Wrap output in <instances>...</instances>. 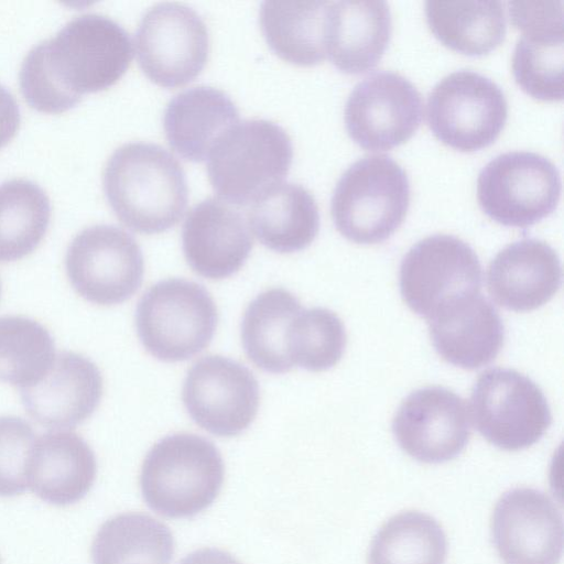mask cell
<instances>
[{
	"label": "cell",
	"mask_w": 564,
	"mask_h": 564,
	"mask_svg": "<svg viewBox=\"0 0 564 564\" xmlns=\"http://www.w3.org/2000/svg\"><path fill=\"white\" fill-rule=\"evenodd\" d=\"M132 57V42L123 26L104 14L85 13L31 47L21 64L20 89L33 109L62 113L84 94L115 85Z\"/></svg>",
	"instance_id": "1"
},
{
	"label": "cell",
	"mask_w": 564,
	"mask_h": 564,
	"mask_svg": "<svg viewBox=\"0 0 564 564\" xmlns=\"http://www.w3.org/2000/svg\"><path fill=\"white\" fill-rule=\"evenodd\" d=\"M102 186L119 220L140 234L163 232L186 210L184 170L159 144L129 142L116 149L106 163Z\"/></svg>",
	"instance_id": "2"
},
{
	"label": "cell",
	"mask_w": 564,
	"mask_h": 564,
	"mask_svg": "<svg viewBox=\"0 0 564 564\" xmlns=\"http://www.w3.org/2000/svg\"><path fill=\"white\" fill-rule=\"evenodd\" d=\"M217 447L196 434L176 433L155 443L141 468L145 503L169 518H191L209 507L224 481Z\"/></svg>",
	"instance_id": "3"
},
{
	"label": "cell",
	"mask_w": 564,
	"mask_h": 564,
	"mask_svg": "<svg viewBox=\"0 0 564 564\" xmlns=\"http://www.w3.org/2000/svg\"><path fill=\"white\" fill-rule=\"evenodd\" d=\"M293 159L289 134L264 119L237 122L207 156L209 182L221 200L246 206L282 183Z\"/></svg>",
	"instance_id": "4"
},
{
	"label": "cell",
	"mask_w": 564,
	"mask_h": 564,
	"mask_svg": "<svg viewBox=\"0 0 564 564\" xmlns=\"http://www.w3.org/2000/svg\"><path fill=\"white\" fill-rule=\"evenodd\" d=\"M410 204L405 170L388 154H367L351 163L333 191L330 212L338 231L357 243L389 238Z\"/></svg>",
	"instance_id": "5"
},
{
	"label": "cell",
	"mask_w": 564,
	"mask_h": 564,
	"mask_svg": "<svg viewBox=\"0 0 564 564\" xmlns=\"http://www.w3.org/2000/svg\"><path fill=\"white\" fill-rule=\"evenodd\" d=\"M218 321L216 304L200 284L166 279L152 285L135 308L138 337L154 358L187 360L212 341Z\"/></svg>",
	"instance_id": "6"
},
{
	"label": "cell",
	"mask_w": 564,
	"mask_h": 564,
	"mask_svg": "<svg viewBox=\"0 0 564 564\" xmlns=\"http://www.w3.org/2000/svg\"><path fill=\"white\" fill-rule=\"evenodd\" d=\"M558 167L546 156L527 150L499 153L477 177L482 210L505 226L527 227L551 214L560 199Z\"/></svg>",
	"instance_id": "7"
},
{
	"label": "cell",
	"mask_w": 564,
	"mask_h": 564,
	"mask_svg": "<svg viewBox=\"0 0 564 564\" xmlns=\"http://www.w3.org/2000/svg\"><path fill=\"white\" fill-rule=\"evenodd\" d=\"M508 102L502 88L477 70L460 68L430 90L426 119L444 143L464 151L492 143L505 127Z\"/></svg>",
	"instance_id": "8"
},
{
	"label": "cell",
	"mask_w": 564,
	"mask_h": 564,
	"mask_svg": "<svg viewBox=\"0 0 564 564\" xmlns=\"http://www.w3.org/2000/svg\"><path fill=\"white\" fill-rule=\"evenodd\" d=\"M470 410L477 431L503 451L532 446L552 423L542 390L509 368H491L479 376L471 390Z\"/></svg>",
	"instance_id": "9"
},
{
	"label": "cell",
	"mask_w": 564,
	"mask_h": 564,
	"mask_svg": "<svg viewBox=\"0 0 564 564\" xmlns=\"http://www.w3.org/2000/svg\"><path fill=\"white\" fill-rule=\"evenodd\" d=\"M65 269L73 289L86 301L116 305L140 288L143 254L137 240L113 225H94L70 241Z\"/></svg>",
	"instance_id": "10"
},
{
	"label": "cell",
	"mask_w": 564,
	"mask_h": 564,
	"mask_svg": "<svg viewBox=\"0 0 564 564\" xmlns=\"http://www.w3.org/2000/svg\"><path fill=\"white\" fill-rule=\"evenodd\" d=\"M399 284L406 305L427 321L447 302L480 292L482 269L469 243L454 235L435 234L405 253Z\"/></svg>",
	"instance_id": "11"
},
{
	"label": "cell",
	"mask_w": 564,
	"mask_h": 564,
	"mask_svg": "<svg viewBox=\"0 0 564 564\" xmlns=\"http://www.w3.org/2000/svg\"><path fill=\"white\" fill-rule=\"evenodd\" d=\"M138 63L154 84L174 88L192 82L205 67L209 36L192 8L163 2L141 18L134 36Z\"/></svg>",
	"instance_id": "12"
},
{
	"label": "cell",
	"mask_w": 564,
	"mask_h": 564,
	"mask_svg": "<svg viewBox=\"0 0 564 564\" xmlns=\"http://www.w3.org/2000/svg\"><path fill=\"white\" fill-rule=\"evenodd\" d=\"M423 118L415 85L394 70L379 69L359 80L348 95L344 119L361 147L387 150L406 141Z\"/></svg>",
	"instance_id": "13"
},
{
	"label": "cell",
	"mask_w": 564,
	"mask_h": 564,
	"mask_svg": "<svg viewBox=\"0 0 564 564\" xmlns=\"http://www.w3.org/2000/svg\"><path fill=\"white\" fill-rule=\"evenodd\" d=\"M182 399L191 419L205 431L230 437L254 420L259 384L240 362L219 355L205 356L188 370Z\"/></svg>",
	"instance_id": "14"
},
{
	"label": "cell",
	"mask_w": 564,
	"mask_h": 564,
	"mask_svg": "<svg viewBox=\"0 0 564 564\" xmlns=\"http://www.w3.org/2000/svg\"><path fill=\"white\" fill-rule=\"evenodd\" d=\"M392 432L412 458L441 464L457 457L468 444L470 414L464 399L443 387L410 393L398 409Z\"/></svg>",
	"instance_id": "15"
},
{
	"label": "cell",
	"mask_w": 564,
	"mask_h": 564,
	"mask_svg": "<svg viewBox=\"0 0 564 564\" xmlns=\"http://www.w3.org/2000/svg\"><path fill=\"white\" fill-rule=\"evenodd\" d=\"M492 542L505 564H557L563 518L554 501L534 488H514L496 503Z\"/></svg>",
	"instance_id": "16"
},
{
	"label": "cell",
	"mask_w": 564,
	"mask_h": 564,
	"mask_svg": "<svg viewBox=\"0 0 564 564\" xmlns=\"http://www.w3.org/2000/svg\"><path fill=\"white\" fill-rule=\"evenodd\" d=\"M562 1H509L513 25L522 34L512 54L516 82L543 100L563 98Z\"/></svg>",
	"instance_id": "17"
},
{
	"label": "cell",
	"mask_w": 564,
	"mask_h": 564,
	"mask_svg": "<svg viewBox=\"0 0 564 564\" xmlns=\"http://www.w3.org/2000/svg\"><path fill=\"white\" fill-rule=\"evenodd\" d=\"M102 376L87 357L61 351L47 372L34 384L20 389L25 412L40 425L73 429L85 422L102 397Z\"/></svg>",
	"instance_id": "18"
},
{
	"label": "cell",
	"mask_w": 564,
	"mask_h": 564,
	"mask_svg": "<svg viewBox=\"0 0 564 564\" xmlns=\"http://www.w3.org/2000/svg\"><path fill=\"white\" fill-rule=\"evenodd\" d=\"M253 240L245 217L229 204L206 198L187 214L182 248L188 265L210 280L226 279L246 263Z\"/></svg>",
	"instance_id": "19"
},
{
	"label": "cell",
	"mask_w": 564,
	"mask_h": 564,
	"mask_svg": "<svg viewBox=\"0 0 564 564\" xmlns=\"http://www.w3.org/2000/svg\"><path fill=\"white\" fill-rule=\"evenodd\" d=\"M427 323L436 352L448 364L466 370L489 365L503 346L502 319L480 292L447 302Z\"/></svg>",
	"instance_id": "20"
},
{
	"label": "cell",
	"mask_w": 564,
	"mask_h": 564,
	"mask_svg": "<svg viewBox=\"0 0 564 564\" xmlns=\"http://www.w3.org/2000/svg\"><path fill=\"white\" fill-rule=\"evenodd\" d=\"M562 283L557 252L538 238L507 245L491 260L487 286L500 306L516 312L535 310L549 302Z\"/></svg>",
	"instance_id": "21"
},
{
	"label": "cell",
	"mask_w": 564,
	"mask_h": 564,
	"mask_svg": "<svg viewBox=\"0 0 564 564\" xmlns=\"http://www.w3.org/2000/svg\"><path fill=\"white\" fill-rule=\"evenodd\" d=\"M391 32V11L383 0L328 1L326 55L343 72L358 74L376 66Z\"/></svg>",
	"instance_id": "22"
},
{
	"label": "cell",
	"mask_w": 564,
	"mask_h": 564,
	"mask_svg": "<svg viewBox=\"0 0 564 564\" xmlns=\"http://www.w3.org/2000/svg\"><path fill=\"white\" fill-rule=\"evenodd\" d=\"M97 473L95 454L88 443L70 431H48L34 443L29 488L42 500L67 506L83 499Z\"/></svg>",
	"instance_id": "23"
},
{
	"label": "cell",
	"mask_w": 564,
	"mask_h": 564,
	"mask_svg": "<svg viewBox=\"0 0 564 564\" xmlns=\"http://www.w3.org/2000/svg\"><path fill=\"white\" fill-rule=\"evenodd\" d=\"M239 112L224 91L196 86L174 96L164 110L163 127L171 148L191 162L207 159L216 141L238 122Z\"/></svg>",
	"instance_id": "24"
},
{
	"label": "cell",
	"mask_w": 564,
	"mask_h": 564,
	"mask_svg": "<svg viewBox=\"0 0 564 564\" xmlns=\"http://www.w3.org/2000/svg\"><path fill=\"white\" fill-rule=\"evenodd\" d=\"M248 219L258 240L279 253L305 249L319 229L314 196L295 183H281L259 197L252 203Z\"/></svg>",
	"instance_id": "25"
},
{
	"label": "cell",
	"mask_w": 564,
	"mask_h": 564,
	"mask_svg": "<svg viewBox=\"0 0 564 564\" xmlns=\"http://www.w3.org/2000/svg\"><path fill=\"white\" fill-rule=\"evenodd\" d=\"M327 6L328 1H263L259 21L269 47L295 65L322 62Z\"/></svg>",
	"instance_id": "26"
},
{
	"label": "cell",
	"mask_w": 564,
	"mask_h": 564,
	"mask_svg": "<svg viewBox=\"0 0 564 564\" xmlns=\"http://www.w3.org/2000/svg\"><path fill=\"white\" fill-rule=\"evenodd\" d=\"M302 310L290 291L273 288L254 297L241 322V343L247 357L270 373H285L293 368L288 354V332Z\"/></svg>",
	"instance_id": "27"
},
{
	"label": "cell",
	"mask_w": 564,
	"mask_h": 564,
	"mask_svg": "<svg viewBox=\"0 0 564 564\" xmlns=\"http://www.w3.org/2000/svg\"><path fill=\"white\" fill-rule=\"evenodd\" d=\"M425 15L440 41L468 55L494 50L507 29L503 3L499 0H427Z\"/></svg>",
	"instance_id": "28"
},
{
	"label": "cell",
	"mask_w": 564,
	"mask_h": 564,
	"mask_svg": "<svg viewBox=\"0 0 564 564\" xmlns=\"http://www.w3.org/2000/svg\"><path fill=\"white\" fill-rule=\"evenodd\" d=\"M173 554L170 529L139 512L121 513L107 520L91 545L94 564H169Z\"/></svg>",
	"instance_id": "29"
},
{
	"label": "cell",
	"mask_w": 564,
	"mask_h": 564,
	"mask_svg": "<svg viewBox=\"0 0 564 564\" xmlns=\"http://www.w3.org/2000/svg\"><path fill=\"white\" fill-rule=\"evenodd\" d=\"M51 202L45 191L25 178L0 184V262H12L33 252L43 240L51 220Z\"/></svg>",
	"instance_id": "30"
},
{
	"label": "cell",
	"mask_w": 564,
	"mask_h": 564,
	"mask_svg": "<svg viewBox=\"0 0 564 564\" xmlns=\"http://www.w3.org/2000/svg\"><path fill=\"white\" fill-rule=\"evenodd\" d=\"M446 535L431 516L404 511L389 519L370 544L368 564H444Z\"/></svg>",
	"instance_id": "31"
},
{
	"label": "cell",
	"mask_w": 564,
	"mask_h": 564,
	"mask_svg": "<svg viewBox=\"0 0 564 564\" xmlns=\"http://www.w3.org/2000/svg\"><path fill=\"white\" fill-rule=\"evenodd\" d=\"M55 356L54 339L42 324L25 316L0 317V381L28 388L47 372Z\"/></svg>",
	"instance_id": "32"
},
{
	"label": "cell",
	"mask_w": 564,
	"mask_h": 564,
	"mask_svg": "<svg viewBox=\"0 0 564 564\" xmlns=\"http://www.w3.org/2000/svg\"><path fill=\"white\" fill-rule=\"evenodd\" d=\"M346 347V330L340 318L324 307L303 308L288 332V354L294 366L308 371L334 367Z\"/></svg>",
	"instance_id": "33"
},
{
	"label": "cell",
	"mask_w": 564,
	"mask_h": 564,
	"mask_svg": "<svg viewBox=\"0 0 564 564\" xmlns=\"http://www.w3.org/2000/svg\"><path fill=\"white\" fill-rule=\"evenodd\" d=\"M35 432L14 415L0 416V497H12L29 488V467Z\"/></svg>",
	"instance_id": "34"
},
{
	"label": "cell",
	"mask_w": 564,
	"mask_h": 564,
	"mask_svg": "<svg viewBox=\"0 0 564 564\" xmlns=\"http://www.w3.org/2000/svg\"><path fill=\"white\" fill-rule=\"evenodd\" d=\"M21 122L20 107L14 96L0 84V149L15 135Z\"/></svg>",
	"instance_id": "35"
},
{
	"label": "cell",
	"mask_w": 564,
	"mask_h": 564,
	"mask_svg": "<svg viewBox=\"0 0 564 564\" xmlns=\"http://www.w3.org/2000/svg\"><path fill=\"white\" fill-rule=\"evenodd\" d=\"M178 564H241L231 554L219 549L207 547L189 553Z\"/></svg>",
	"instance_id": "36"
},
{
	"label": "cell",
	"mask_w": 564,
	"mask_h": 564,
	"mask_svg": "<svg viewBox=\"0 0 564 564\" xmlns=\"http://www.w3.org/2000/svg\"><path fill=\"white\" fill-rule=\"evenodd\" d=\"M2 286H1V280H0V297H1Z\"/></svg>",
	"instance_id": "37"
}]
</instances>
